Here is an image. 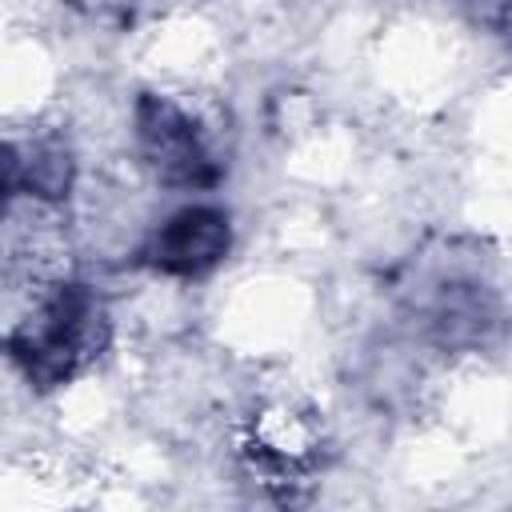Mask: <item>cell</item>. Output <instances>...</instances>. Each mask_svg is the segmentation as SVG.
Segmentation results:
<instances>
[{"label": "cell", "mask_w": 512, "mask_h": 512, "mask_svg": "<svg viewBox=\"0 0 512 512\" xmlns=\"http://www.w3.org/2000/svg\"><path fill=\"white\" fill-rule=\"evenodd\" d=\"M108 344V312L92 288L56 280L8 332V356L36 392L68 384Z\"/></svg>", "instance_id": "6da1fadb"}, {"label": "cell", "mask_w": 512, "mask_h": 512, "mask_svg": "<svg viewBox=\"0 0 512 512\" xmlns=\"http://www.w3.org/2000/svg\"><path fill=\"white\" fill-rule=\"evenodd\" d=\"M136 124V152L144 168L172 188H212L220 180V160L200 132L196 116L160 92H144L132 112Z\"/></svg>", "instance_id": "7a4b0ae2"}, {"label": "cell", "mask_w": 512, "mask_h": 512, "mask_svg": "<svg viewBox=\"0 0 512 512\" xmlns=\"http://www.w3.org/2000/svg\"><path fill=\"white\" fill-rule=\"evenodd\" d=\"M232 248V220L224 208L192 204L172 212L140 248V264L164 276H204L212 272Z\"/></svg>", "instance_id": "3957f363"}, {"label": "cell", "mask_w": 512, "mask_h": 512, "mask_svg": "<svg viewBox=\"0 0 512 512\" xmlns=\"http://www.w3.org/2000/svg\"><path fill=\"white\" fill-rule=\"evenodd\" d=\"M8 168V200L32 196V200H60L72 188V152L60 136H40L28 144L8 140L4 152Z\"/></svg>", "instance_id": "277c9868"}, {"label": "cell", "mask_w": 512, "mask_h": 512, "mask_svg": "<svg viewBox=\"0 0 512 512\" xmlns=\"http://www.w3.org/2000/svg\"><path fill=\"white\" fill-rule=\"evenodd\" d=\"M492 4H500V8H512V0H492Z\"/></svg>", "instance_id": "5b68a950"}]
</instances>
